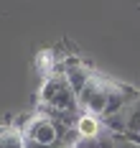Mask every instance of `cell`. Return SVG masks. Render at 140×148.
<instances>
[{
    "mask_svg": "<svg viewBox=\"0 0 140 148\" xmlns=\"http://www.w3.org/2000/svg\"><path fill=\"white\" fill-rule=\"evenodd\" d=\"M109 84H112V79L102 77V74H92L89 82L84 84V89L77 95L79 112H87V115H94V118L102 120L105 107H107V97H109Z\"/></svg>",
    "mask_w": 140,
    "mask_h": 148,
    "instance_id": "obj_2",
    "label": "cell"
},
{
    "mask_svg": "<svg viewBox=\"0 0 140 148\" xmlns=\"http://www.w3.org/2000/svg\"><path fill=\"white\" fill-rule=\"evenodd\" d=\"M38 112L43 115H51V118L61 120L66 125H74L79 118V100L77 92L71 89V84L66 82L64 74H51L43 79V84L38 89Z\"/></svg>",
    "mask_w": 140,
    "mask_h": 148,
    "instance_id": "obj_1",
    "label": "cell"
},
{
    "mask_svg": "<svg viewBox=\"0 0 140 148\" xmlns=\"http://www.w3.org/2000/svg\"><path fill=\"white\" fill-rule=\"evenodd\" d=\"M0 148H26V138L16 125H0Z\"/></svg>",
    "mask_w": 140,
    "mask_h": 148,
    "instance_id": "obj_4",
    "label": "cell"
},
{
    "mask_svg": "<svg viewBox=\"0 0 140 148\" xmlns=\"http://www.w3.org/2000/svg\"><path fill=\"white\" fill-rule=\"evenodd\" d=\"M71 148H99V138H77Z\"/></svg>",
    "mask_w": 140,
    "mask_h": 148,
    "instance_id": "obj_5",
    "label": "cell"
},
{
    "mask_svg": "<svg viewBox=\"0 0 140 148\" xmlns=\"http://www.w3.org/2000/svg\"><path fill=\"white\" fill-rule=\"evenodd\" d=\"M99 148H115V138L109 133H102L99 135Z\"/></svg>",
    "mask_w": 140,
    "mask_h": 148,
    "instance_id": "obj_7",
    "label": "cell"
},
{
    "mask_svg": "<svg viewBox=\"0 0 140 148\" xmlns=\"http://www.w3.org/2000/svg\"><path fill=\"white\" fill-rule=\"evenodd\" d=\"M74 133H77V138H99L105 133V125H102V120L94 118V115L79 112L77 123H74Z\"/></svg>",
    "mask_w": 140,
    "mask_h": 148,
    "instance_id": "obj_3",
    "label": "cell"
},
{
    "mask_svg": "<svg viewBox=\"0 0 140 148\" xmlns=\"http://www.w3.org/2000/svg\"><path fill=\"white\" fill-rule=\"evenodd\" d=\"M112 138H115V148H140V143L127 140L125 135H112Z\"/></svg>",
    "mask_w": 140,
    "mask_h": 148,
    "instance_id": "obj_6",
    "label": "cell"
}]
</instances>
